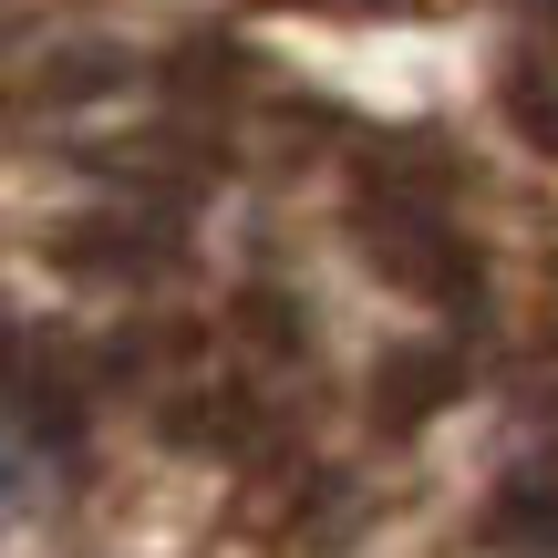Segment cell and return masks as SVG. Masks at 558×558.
Here are the masks:
<instances>
[{
	"instance_id": "cell-1",
	"label": "cell",
	"mask_w": 558,
	"mask_h": 558,
	"mask_svg": "<svg viewBox=\"0 0 558 558\" xmlns=\"http://www.w3.org/2000/svg\"><path fill=\"white\" fill-rule=\"evenodd\" d=\"M362 239H373V269L403 279L414 300H476V239L445 218L435 186H383V197H362Z\"/></svg>"
},
{
	"instance_id": "cell-2",
	"label": "cell",
	"mask_w": 558,
	"mask_h": 558,
	"mask_svg": "<svg viewBox=\"0 0 558 558\" xmlns=\"http://www.w3.org/2000/svg\"><path fill=\"white\" fill-rule=\"evenodd\" d=\"M456 383H465L456 352H393V362H383V383H373V414H383V424H424Z\"/></svg>"
},
{
	"instance_id": "cell-3",
	"label": "cell",
	"mask_w": 558,
	"mask_h": 558,
	"mask_svg": "<svg viewBox=\"0 0 558 558\" xmlns=\"http://www.w3.org/2000/svg\"><path fill=\"white\" fill-rule=\"evenodd\" d=\"M507 114H518L527 145H548V156H558V83H548V94H538V83H518V94H507Z\"/></svg>"
},
{
	"instance_id": "cell-4",
	"label": "cell",
	"mask_w": 558,
	"mask_h": 558,
	"mask_svg": "<svg viewBox=\"0 0 558 558\" xmlns=\"http://www.w3.org/2000/svg\"><path fill=\"white\" fill-rule=\"evenodd\" d=\"M548 32H558V0H548Z\"/></svg>"
}]
</instances>
